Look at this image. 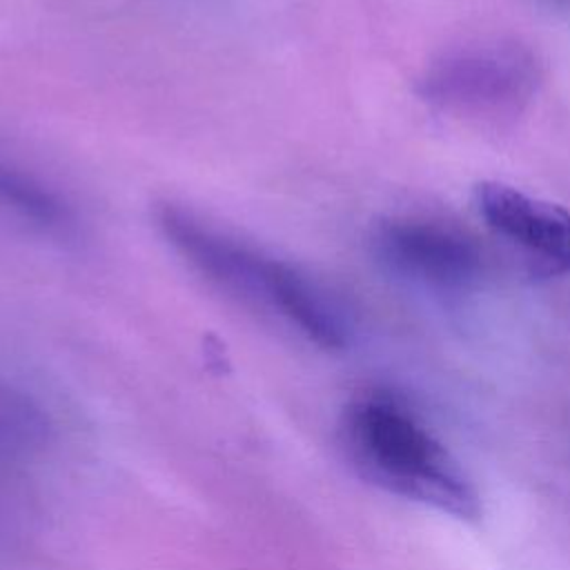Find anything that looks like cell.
I'll return each instance as SVG.
<instances>
[{
  "instance_id": "cell-3",
  "label": "cell",
  "mask_w": 570,
  "mask_h": 570,
  "mask_svg": "<svg viewBox=\"0 0 570 570\" xmlns=\"http://www.w3.org/2000/svg\"><path fill=\"white\" fill-rule=\"evenodd\" d=\"M474 207L488 229L548 274H570V212L499 180L474 187Z\"/></svg>"
},
{
  "instance_id": "cell-6",
  "label": "cell",
  "mask_w": 570,
  "mask_h": 570,
  "mask_svg": "<svg viewBox=\"0 0 570 570\" xmlns=\"http://www.w3.org/2000/svg\"><path fill=\"white\" fill-rule=\"evenodd\" d=\"M0 203L42 229H62L71 220L69 209L51 189L13 169H0Z\"/></svg>"
},
{
  "instance_id": "cell-2",
  "label": "cell",
  "mask_w": 570,
  "mask_h": 570,
  "mask_svg": "<svg viewBox=\"0 0 570 570\" xmlns=\"http://www.w3.org/2000/svg\"><path fill=\"white\" fill-rule=\"evenodd\" d=\"M158 227L169 245L207 281L269 307L325 350L350 341V325L327 292L294 265L263 254L196 214L165 205Z\"/></svg>"
},
{
  "instance_id": "cell-1",
  "label": "cell",
  "mask_w": 570,
  "mask_h": 570,
  "mask_svg": "<svg viewBox=\"0 0 570 570\" xmlns=\"http://www.w3.org/2000/svg\"><path fill=\"white\" fill-rule=\"evenodd\" d=\"M347 450L376 485L443 514L472 521L479 492L459 459L394 394L367 392L343 416Z\"/></svg>"
},
{
  "instance_id": "cell-4",
  "label": "cell",
  "mask_w": 570,
  "mask_h": 570,
  "mask_svg": "<svg viewBox=\"0 0 570 570\" xmlns=\"http://www.w3.org/2000/svg\"><path fill=\"white\" fill-rule=\"evenodd\" d=\"M376 249L394 269L434 285H463L481 269L479 245L436 220H390L376 234Z\"/></svg>"
},
{
  "instance_id": "cell-5",
  "label": "cell",
  "mask_w": 570,
  "mask_h": 570,
  "mask_svg": "<svg viewBox=\"0 0 570 570\" xmlns=\"http://www.w3.org/2000/svg\"><path fill=\"white\" fill-rule=\"evenodd\" d=\"M532 82L530 65L512 49H481L441 65L428 80V94L456 109H503Z\"/></svg>"
}]
</instances>
